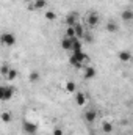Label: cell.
<instances>
[{
    "mask_svg": "<svg viewBox=\"0 0 133 135\" xmlns=\"http://www.w3.org/2000/svg\"><path fill=\"white\" fill-rule=\"evenodd\" d=\"M83 39H85V42H88V44H93V42H94V35L88 30V32L85 33V36H83Z\"/></svg>",
    "mask_w": 133,
    "mask_h": 135,
    "instance_id": "obj_18",
    "label": "cell"
},
{
    "mask_svg": "<svg viewBox=\"0 0 133 135\" xmlns=\"http://www.w3.org/2000/svg\"><path fill=\"white\" fill-rule=\"evenodd\" d=\"M77 50H81V42L75 36V38H72V52H77Z\"/></svg>",
    "mask_w": 133,
    "mask_h": 135,
    "instance_id": "obj_15",
    "label": "cell"
},
{
    "mask_svg": "<svg viewBox=\"0 0 133 135\" xmlns=\"http://www.w3.org/2000/svg\"><path fill=\"white\" fill-rule=\"evenodd\" d=\"M69 61H70L72 66L77 68V69H81V68H83V63H81V61H78V60H75V58H72V57L69 58Z\"/></svg>",
    "mask_w": 133,
    "mask_h": 135,
    "instance_id": "obj_21",
    "label": "cell"
},
{
    "mask_svg": "<svg viewBox=\"0 0 133 135\" xmlns=\"http://www.w3.org/2000/svg\"><path fill=\"white\" fill-rule=\"evenodd\" d=\"M117 57H119L121 61H130V60H132V54H130V50H121V52L117 54Z\"/></svg>",
    "mask_w": 133,
    "mask_h": 135,
    "instance_id": "obj_11",
    "label": "cell"
},
{
    "mask_svg": "<svg viewBox=\"0 0 133 135\" xmlns=\"http://www.w3.org/2000/svg\"><path fill=\"white\" fill-rule=\"evenodd\" d=\"M130 2H133V0H130Z\"/></svg>",
    "mask_w": 133,
    "mask_h": 135,
    "instance_id": "obj_29",
    "label": "cell"
},
{
    "mask_svg": "<svg viewBox=\"0 0 133 135\" xmlns=\"http://www.w3.org/2000/svg\"><path fill=\"white\" fill-rule=\"evenodd\" d=\"M53 135H63V129L61 127H55L53 129Z\"/></svg>",
    "mask_w": 133,
    "mask_h": 135,
    "instance_id": "obj_27",
    "label": "cell"
},
{
    "mask_svg": "<svg viewBox=\"0 0 133 135\" xmlns=\"http://www.w3.org/2000/svg\"><path fill=\"white\" fill-rule=\"evenodd\" d=\"M33 5V9H42V8H45V5H47V0H34Z\"/></svg>",
    "mask_w": 133,
    "mask_h": 135,
    "instance_id": "obj_16",
    "label": "cell"
},
{
    "mask_svg": "<svg viewBox=\"0 0 133 135\" xmlns=\"http://www.w3.org/2000/svg\"><path fill=\"white\" fill-rule=\"evenodd\" d=\"M16 79H17V71L11 68V71H9L8 75H6V80H16Z\"/></svg>",
    "mask_w": 133,
    "mask_h": 135,
    "instance_id": "obj_20",
    "label": "cell"
},
{
    "mask_svg": "<svg viewBox=\"0 0 133 135\" xmlns=\"http://www.w3.org/2000/svg\"><path fill=\"white\" fill-rule=\"evenodd\" d=\"M66 91L67 93H75V83L72 80H69L66 83Z\"/></svg>",
    "mask_w": 133,
    "mask_h": 135,
    "instance_id": "obj_23",
    "label": "cell"
},
{
    "mask_svg": "<svg viewBox=\"0 0 133 135\" xmlns=\"http://www.w3.org/2000/svg\"><path fill=\"white\" fill-rule=\"evenodd\" d=\"M22 131H24V134L34 135L36 131H38V126H36L34 123H30V121H24V123H22Z\"/></svg>",
    "mask_w": 133,
    "mask_h": 135,
    "instance_id": "obj_4",
    "label": "cell"
},
{
    "mask_svg": "<svg viewBox=\"0 0 133 135\" xmlns=\"http://www.w3.org/2000/svg\"><path fill=\"white\" fill-rule=\"evenodd\" d=\"M61 47H63V50H72V38L64 36L61 39Z\"/></svg>",
    "mask_w": 133,
    "mask_h": 135,
    "instance_id": "obj_10",
    "label": "cell"
},
{
    "mask_svg": "<svg viewBox=\"0 0 133 135\" xmlns=\"http://www.w3.org/2000/svg\"><path fill=\"white\" fill-rule=\"evenodd\" d=\"M96 118H97V112H96L94 108L86 110V113H85V121H86V123H94Z\"/></svg>",
    "mask_w": 133,
    "mask_h": 135,
    "instance_id": "obj_7",
    "label": "cell"
},
{
    "mask_svg": "<svg viewBox=\"0 0 133 135\" xmlns=\"http://www.w3.org/2000/svg\"><path fill=\"white\" fill-rule=\"evenodd\" d=\"M121 17H122V21H127V22H130L133 21V9H124L122 13H121Z\"/></svg>",
    "mask_w": 133,
    "mask_h": 135,
    "instance_id": "obj_14",
    "label": "cell"
},
{
    "mask_svg": "<svg viewBox=\"0 0 133 135\" xmlns=\"http://www.w3.org/2000/svg\"><path fill=\"white\" fill-rule=\"evenodd\" d=\"M96 74H97V72H96V69H94L93 66H86V68H85V71H83V77H85L86 80L94 79V77H96Z\"/></svg>",
    "mask_w": 133,
    "mask_h": 135,
    "instance_id": "obj_8",
    "label": "cell"
},
{
    "mask_svg": "<svg viewBox=\"0 0 133 135\" xmlns=\"http://www.w3.org/2000/svg\"><path fill=\"white\" fill-rule=\"evenodd\" d=\"M0 41H2L3 46H14L16 44V36L13 33L5 32V33H2V36H0Z\"/></svg>",
    "mask_w": 133,
    "mask_h": 135,
    "instance_id": "obj_3",
    "label": "cell"
},
{
    "mask_svg": "<svg viewBox=\"0 0 133 135\" xmlns=\"http://www.w3.org/2000/svg\"><path fill=\"white\" fill-rule=\"evenodd\" d=\"M105 30H106L108 33H116V32L119 30V25H117V22H116V21L110 19V21L106 22V25H105Z\"/></svg>",
    "mask_w": 133,
    "mask_h": 135,
    "instance_id": "obj_6",
    "label": "cell"
},
{
    "mask_svg": "<svg viewBox=\"0 0 133 135\" xmlns=\"http://www.w3.org/2000/svg\"><path fill=\"white\" fill-rule=\"evenodd\" d=\"M102 131H103L105 134H111V132H113V124H111L110 121H103V124H102Z\"/></svg>",
    "mask_w": 133,
    "mask_h": 135,
    "instance_id": "obj_17",
    "label": "cell"
},
{
    "mask_svg": "<svg viewBox=\"0 0 133 135\" xmlns=\"http://www.w3.org/2000/svg\"><path fill=\"white\" fill-rule=\"evenodd\" d=\"M77 22H78V13H75V11H70V13L66 16V24H67V27H74Z\"/></svg>",
    "mask_w": 133,
    "mask_h": 135,
    "instance_id": "obj_5",
    "label": "cell"
},
{
    "mask_svg": "<svg viewBox=\"0 0 133 135\" xmlns=\"http://www.w3.org/2000/svg\"><path fill=\"white\" fill-rule=\"evenodd\" d=\"M99 22H100L99 13H96V11H89V13L86 14V24H88L89 27H96Z\"/></svg>",
    "mask_w": 133,
    "mask_h": 135,
    "instance_id": "obj_2",
    "label": "cell"
},
{
    "mask_svg": "<svg viewBox=\"0 0 133 135\" xmlns=\"http://www.w3.org/2000/svg\"><path fill=\"white\" fill-rule=\"evenodd\" d=\"M39 77H41V75H39V72H36V71H33V72L30 74V77H28V80H30L32 83H36V82L39 80Z\"/></svg>",
    "mask_w": 133,
    "mask_h": 135,
    "instance_id": "obj_22",
    "label": "cell"
},
{
    "mask_svg": "<svg viewBox=\"0 0 133 135\" xmlns=\"http://www.w3.org/2000/svg\"><path fill=\"white\" fill-rule=\"evenodd\" d=\"M45 19H47V21H55V19H57L55 11H47V13H45Z\"/></svg>",
    "mask_w": 133,
    "mask_h": 135,
    "instance_id": "obj_25",
    "label": "cell"
},
{
    "mask_svg": "<svg viewBox=\"0 0 133 135\" xmlns=\"http://www.w3.org/2000/svg\"><path fill=\"white\" fill-rule=\"evenodd\" d=\"M74 28H75V35H77V38H78V39H80V38H83L85 33H86V32H85V27H83L80 22H77V24L74 25Z\"/></svg>",
    "mask_w": 133,
    "mask_h": 135,
    "instance_id": "obj_12",
    "label": "cell"
},
{
    "mask_svg": "<svg viewBox=\"0 0 133 135\" xmlns=\"http://www.w3.org/2000/svg\"><path fill=\"white\" fill-rule=\"evenodd\" d=\"M2 121L3 123H9L11 121V113L9 112H3L2 113Z\"/></svg>",
    "mask_w": 133,
    "mask_h": 135,
    "instance_id": "obj_24",
    "label": "cell"
},
{
    "mask_svg": "<svg viewBox=\"0 0 133 135\" xmlns=\"http://www.w3.org/2000/svg\"><path fill=\"white\" fill-rule=\"evenodd\" d=\"M9 71H11V68L8 66L6 63H3V65H2V68H0V72H2V75H3L5 79H6V75H8V72H9Z\"/></svg>",
    "mask_w": 133,
    "mask_h": 135,
    "instance_id": "obj_19",
    "label": "cell"
},
{
    "mask_svg": "<svg viewBox=\"0 0 133 135\" xmlns=\"http://www.w3.org/2000/svg\"><path fill=\"white\" fill-rule=\"evenodd\" d=\"M74 94H75V104H77V105H85V104H86V96H85L83 93L75 91Z\"/></svg>",
    "mask_w": 133,
    "mask_h": 135,
    "instance_id": "obj_13",
    "label": "cell"
},
{
    "mask_svg": "<svg viewBox=\"0 0 133 135\" xmlns=\"http://www.w3.org/2000/svg\"><path fill=\"white\" fill-rule=\"evenodd\" d=\"M70 57H72V58H75V60H78V61H81V63L88 60V55H86L83 50H77V52H74Z\"/></svg>",
    "mask_w": 133,
    "mask_h": 135,
    "instance_id": "obj_9",
    "label": "cell"
},
{
    "mask_svg": "<svg viewBox=\"0 0 133 135\" xmlns=\"http://www.w3.org/2000/svg\"><path fill=\"white\" fill-rule=\"evenodd\" d=\"M25 3H34V0H25Z\"/></svg>",
    "mask_w": 133,
    "mask_h": 135,
    "instance_id": "obj_28",
    "label": "cell"
},
{
    "mask_svg": "<svg viewBox=\"0 0 133 135\" xmlns=\"http://www.w3.org/2000/svg\"><path fill=\"white\" fill-rule=\"evenodd\" d=\"M66 36H69V38H75V36H77V35H75V28H74V27H67Z\"/></svg>",
    "mask_w": 133,
    "mask_h": 135,
    "instance_id": "obj_26",
    "label": "cell"
},
{
    "mask_svg": "<svg viewBox=\"0 0 133 135\" xmlns=\"http://www.w3.org/2000/svg\"><path fill=\"white\" fill-rule=\"evenodd\" d=\"M14 91H16V90H14L13 86H6V85H2V86H0V101H3V102L9 101V99L13 98Z\"/></svg>",
    "mask_w": 133,
    "mask_h": 135,
    "instance_id": "obj_1",
    "label": "cell"
}]
</instances>
